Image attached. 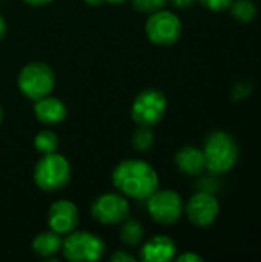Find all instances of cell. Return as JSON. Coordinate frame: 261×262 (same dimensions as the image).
<instances>
[{
  "mask_svg": "<svg viewBox=\"0 0 261 262\" xmlns=\"http://www.w3.org/2000/svg\"><path fill=\"white\" fill-rule=\"evenodd\" d=\"M174 259H177L178 262H202L203 258L197 253H192V252H186V253H182L178 256H175Z\"/></svg>",
  "mask_w": 261,
  "mask_h": 262,
  "instance_id": "25",
  "label": "cell"
},
{
  "mask_svg": "<svg viewBox=\"0 0 261 262\" xmlns=\"http://www.w3.org/2000/svg\"><path fill=\"white\" fill-rule=\"evenodd\" d=\"M168 109L166 95L154 88L142 91L132 101L131 117L138 126H155L158 124Z\"/></svg>",
  "mask_w": 261,
  "mask_h": 262,
  "instance_id": "8",
  "label": "cell"
},
{
  "mask_svg": "<svg viewBox=\"0 0 261 262\" xmlns=\"http://www.w3.org/2000/svg\"><path fill=\"white\" fill-rule=\"evenodd\" d=\"M126 0H105V3H111V5H122Z\"/></svg>",
  "mask_w": 261,
  "mask_h": 262,
  "instance_id": "30",
  "label": "cell"
},
{
  "mask_svg": "<svg viewBox=\"0 0 261 262\" xmlns=\"http://www.w3.org/2000/svg\"><path fill=\"white\" fill-rule=\"evenodd\" d=\"M217 177H218V175H215V173H211L209 177H205V178L200 181V189H198V190H205V192L215 193V192L220 189V183H218Z\"/></svg>",
  "mask_w": 261,
  "mask_h": 262,
  "instance_id": "22",
  "label": "cell"
},
{
  "mask_svg": "<svg viewBox=\"0 0 261 262\" xmlns=\"http://www.w3.org/2000/svg\"><path fill=\"white\" fill-rule=\"evenodd\" d=\"M197 2H200L202 6H205L212 12H223L231 8L234 0H197Z\"/></svg>",
  "mask_w": 261,
  "mask_h": 262,
  "instance_id": "21",
  "label": "cell"
},
{
  "mask_svg": "<svg viewBox=\"0 0 261 262\" xmlns=\"http://www.w3.org/2000/svg\"><path fill=\"white\" fill-rule=\"evenodd\" d=\"M2 120H3V107L0 104V123H2Z\"/></svg>",
  "mask_w": 261,
  "mask_h": 262,
  "instance_id": "31",
  "label": "cell"
},
{
  "mask_svg": "<svg viewBox=\"0 0 261 262\" xmlns=\"http://www.w3.org/2000/svg\"><path fill=\"white\" fill-rule=\"evenodd\" d=\"M131 206L125 195L108 192L97 196L91 206L92 218L103 226H117L129 218Z\"/></svg>",
  "mask_w": 261,
  "mask_h": 262,
  "instance_id": "9",
  "label": "cell"
},
{
  "mask_svg": "<svg viewBox=\"0 0 261 262\" xmlns=\"http://www.w3.org/2000/svg\"><path fill=\"white\" fill-rule=\"evenodd\" d=\"M6 31H8V26H6V20L5 17L0 14V40L6 35Z\"/></svg>",
  "mask_w": 261,
  "mask_h": 262,
  "instance_id": "28",
  "label": "cell"
},
{
  "mask_svg": "<svg viewBox=\"0 0 261 262\" xmlns=\"http://www.w3.org/2000/svg\"><path fill=\"white\" fill-rule=\"evenodd\" d=\"M114 187L126 198L146 201L158 189V173L145 160L129 158L120 161L112 170Z\"/></svg>",
  "mask_w": 261,
  "mask_h": 262,
  "instance_id": "1",
  "label": "cell"
},
{
  "mask_svg": "<svg viewBox=\"0 0 261 262\" xmlns=\"http://www.w3.org/2000/svg\"><path fill=\"white\" fill-rule=\"evenodd\" d=\"M120 239L123 244L134 247L143 243L145 239V229L140 221L137 220H125L120 224Z\"/></svg>",
  "mask_w": 261,
  "mask_h": 262,
  "instance_id": "16",
  "label": "cell"
},
{
  "mask_svg": "<svg viewBox=\"0 0 261 262\" xmlns=\"http://www.w3.org/2000/svg\"><path fill=\"white\" fill-rule=\"evenodd\" d=\"M17 86L26 98L35 101L51 95L55 88V74L49 64L43 61H31L20 69Z\"/></svg>",
  "mask_w": 261,
  "mask_h": 262,
  "instance_id": "4",
  "label": "cell"
},
{
  "mask_svg": "<svg viewBox=\"0 0 261 262\" xmlns=\"http://www.w3.org/2000/svg\"><path fill=\"white\" fill-rule=\"evenodd\" d=\"M145 32L151 43L157 46H172L182 37L183 23L177 14L163 8L149 14L145 23Z\"/></svg>",
  "mask_w": 261,
  "mask_h": 262,
  "instance_id": "6",
  "label": "cell"
},
{
  "mask_svg": "<svg viewBox=\"0 0 261 262\" xmlns=\"http://www.w3.org/2000/svg\"><path fill=\"white\" fill-rule=\"evenodd\" d=\"M60 147V140L57 137L55 132L45 129L40 130L35 137H34V149L40 154V155H48V154H54L57 152Z\"/></svg>",
  "mask_w": 261,
  "mask_h": 262,
  "instance_id": "17",
  "label": "cell"
},
{
  "mask_svg": "<svg viewBox=\"0 0 261 262\" xmlns=\"http://www.w3.org/2000/svg\"><path fill=\"white\" fill-rule=\"evenodd\" d=\"M151 218L162 226H172L178 223L185 213V201L182 195L171 189H157L146 200Z\"/></svg>",
  "mask_w": 261,
  "mask_h": 262,
  "instance_id": "7",
  "label": "cell"
},
{
  "mask_svg": "<svg viewBox=\"0 0 261 262\" xmlns=\"http://www.w3.org/2000/svg\"><path fill=\"white\" fill-rule=\"evenodd\" d=\"M169 0H132V6L145 14H152L155 11H160L166 8Z\"/></svg>",
  "mask_w": 261,
  "mask_h": 262,
  "instance_id": "20",
  "label": "cell"
},
{
  "mask_svg": "<svg viewBox=\"0 0 261 262\" xmlns=\"http://www.w3.org/2000/svg\"><path fill=\"white\" fill-rule=\"evenodd\" d=\"M175 255L177 244L168 235H155L149 238L140 250V259L145 262L172 261Z\"/></svg>",
  "mask_w": 261,
  "mask_h": 262,
  "instance_id": "12",
  "label": "cell"
},
{
  "mask_svg": "<svg viewBox=\"0 0 261 262\" xmlns=\"http://www.w3.org/2000/svg\"><path fill=\"white\" fill-rule=\"evenodd\" d=\"M106 252L105 241L88 230H72L63 239L62 253L71 262L98 261Z\"/></svg>",
  "mask_w": 261,
  "mask_h": 262,
  "instance_id": "5",
  "label": "cell"
},
{
  "mask_svg": "<svg viewBox=\"0 0 261 262\" xmlns=\"http://www.w3.org/2000/svg\"><path fill=\"white\" fill-rule=\"evenodd\" d=\"M83 2L89 6H98V5L105 3V0H83Z\"/></svg>",
  "mask_w": 261,
  "mask_h": 262,
  "instance_id": "29",
  "label": "cell"
},
{
  "mask_svg": "<svg viewBox=\"0 0 261 262\" xmlns=\"http://www.w3.org/2000/svg\"><path fill=\"white\" fill-rule=\"evenodd\" d=\"M155 135L149 126H138L132 134V147L138 152H146L154 146Z\"/></svg>",
  "mask_w": 261,
  "mask_h": 262,
  "instance_id": "19",
  "label": "cell"
},
{
  "mask_svg": "<svg viewBox=\"0 0 261 262\" xmlns=\"http://www.w3.org/2000/svg\"><path fill=\"white\" fill-rule=\"evenodd\" d=\"M72 169L66 157L54 152L42 155L34 167V183L43 192H58L71 181Z\"/></svg>",
  "mask_w": 261,
  "mask_h": 262,
  "instance_id": "3",
  "label": "cell"
},
{
  "mask_svg": "<svg viewBox=\"0 0 261 262\" xmlns=\"http://www.w3.org/2000/svg\"><path fill=\"white\" fill-rule=\"evenodd\" d=\"M252 91V86L246 81H240L235 84L234 91H232V98L234 100H242V98H246Z\"/></svg>",
  "mask_w": 261,
  "mask_h": 262,
  "instance_id": "23",
  "label": "cell"
},
{
  "mask_svg": "<svg viewBox=\"0 0 261 262\" xmlns=\"http://www.w3.org/2000/svg\"><path fill=\"white\" fill-rule=\"evenodd\" d=\"M229 9L232 17L240 23H249L257 15V5L254 0H234Z\"/></svg>",
  "mask_w": 261,
  "mask_h": 262,
  "instance_id": "18",
  "label": "cell"
},
{
  "mask_svg": "<svg viewBox=\"0 0 261 262\" xmlns=\"http://www.w3.org/2000/svg\"><path fill=\"white\" fill-rule=\"evenodd\" d=\"M169 2L178 9H189L197 3V0H169Z\"/></svg>",
  "mask_w": 261,
  "mask_h": 262,
  "instance_id": "26",
  "label": "cell"
},
{
  "mask_svg": "<svg viewBox=\"0 0 261 262\" xmlns=\"http://www.w3.org/2000/svg\"><path fill=\"white\" fill-rule=\"evenodd\" d=\"M32 252L48 261H55V256L62 252L63 247V238L60 233L54 232V230H46L42 232L38 235H35V238L32 239Z\"/></svg>",
  "mask_w": 261,
  "mask_h": 262,
  "instance_id": "15",
  "label": "cell"
},
{
  "mask_svg": "<svg viewBox=\"0 0 261 262\" xmlns=\"http://www.w3.org/2000/svg\"><path fill=\"white\" fill-rule=\"evenodd\" d=\"M203 154L206 170L215 175H223L235 167L240 158V146L229 132L214 130L205 140Z\"/></svg>",
  "mask_w": 261,
  "mask_h": 262,
  "instance_id": "2",
  "label": "cell"
},
{
  "mask_svg": "<svg viewBox=\"0 0 261 262\" xmlns=\"http://www.w3.org/2000/svg\"><path fill=\"white\" fill-rule=\"evenodd\" d=\"M185 213L188 220L200 229L209 227L220 215V203L215 193L198 190L185 204Z\"/></svg>",
  "mask_w": 261,
  "mask_h": 262,
  "instance_id": "10",
  "label": "cell"
},
{
  "mask_svg": "<svg viewBox=\"0 0 261 262\" xmlns=\"http://www.w3.org/2000/svg\"><path fill=\"white\" fill-rule=\"evenodd\" d=\"M26 5H29V6H34V8H38V6H46V5H49L52 0H23Z\"/></svg>",
  "mask_w": 261,
  "mask_h": 262,
  "instance_id": "27",
  "label": "cell"
},
{
  "mask_svg": "<svg viewBox=\"0 0 261 262\" xmlns=\"http://www.w3.org/2000/svg\"><path fill=\"white\" fill-rule=\"evenodd\" d=\"M34 115L42 124L54 126V124L62 123L66 118L68 107L60 98L46 95L34 101Z\"/></svg>",
  "mask_w": 261,
  "mask_h": 262,
  "instance_id": "13",
  "label": "cell"
},
{
  "mask_svg": "<svg viewBox=\"0 0 261 262\" xmlns=\"http://www.w3.org/2000/svg\"><path fill=\"white\" fill-rule=\"evenodd\" d=\"M80 221L78 207L69 200L55 201L48 212V227L60 235H68L77 229Z\"/></svg>",
  "mask_w": 261,
  "mask_h": 262,
  "instance_id": "11",
  "label": "cell"
},
{
  "mask_svg": "<svg viewBox=\"0 0 261 262\" xmlns=\"http://www.w3.org/2000/svg\"><path fill=\"white\" fill-rule=\"evenodd\" d=\"M109 261L112 262H134L137 261V258L135 256H132V255H129V253H126L125 250H117L114 255H111V258H109Z\"/></svg>",
  "mask_w": 261,
  "mask_h": 262,
  "instance_id": "24",
  "label": "cell"
},
{
  "mask_svg": "<svg viewBox=\"0 0 261 262\" xmlns=\"http://www.w3.org/2000/svg\"><path fill=\"white\" fill-rule=\"evenodd\" d=\"M174 160L177 169L188 177H198L206 170L203 149H198L195 146H185L178 149Z\"/></svg>",
  "mask_w": 261,
  "mask_h": 262,
  "instance_id": "14",
  "label": "cell"
}]
</instances>
